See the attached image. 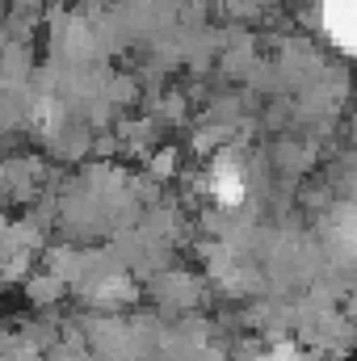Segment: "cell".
I'll list each match as a JSON object with an SVG mask.
<instances>
[{
	"label": "cell",
	"mask_w": 357,
	"mask_h": 361,
	"mask_svg": "<svg viewBox=\"0 0 357 361\" xmlns=\"http://www.w3.org/2000/svg\"><path fill=\"white\" fill-rule=\"evenodd\" d=\"M328 25L341 42L357 51V0H328Z\"/></svg>",
	"instance_id": "obj_1"
}]
</instances>
